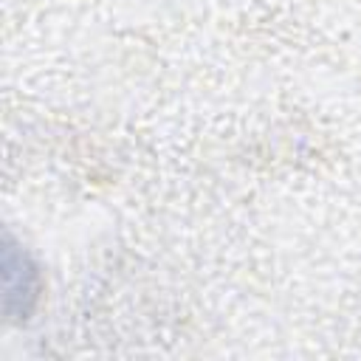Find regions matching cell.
I'll return each instance as SVG.
<instances>
[{
  "label": "cell",
  "mask_w": 361,
  "mask_h": 361,
  "mask_svg": "<svg viewBox=\"0 0 361 361\" xmlns=\"http://www.w3.org/2000/svg\"><path fill=\"white\" fill-rule=\"evenodd\" d=\"M3 276H6V313L14 322H25L39 290V276L31 257L14 245L11 234H6L3 251Z\"/></svg>",
  "instance_id": "6da1fadb"
}]
</instances>
